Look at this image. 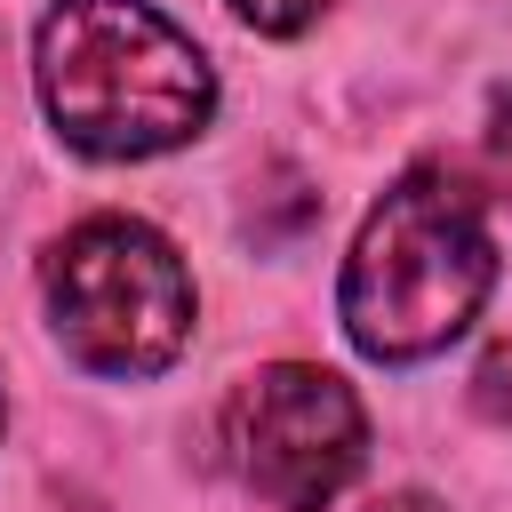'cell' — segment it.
<instances>
[{
	"instance_id": "obj_9",
	"label": "cell",
	"mask_w": 512,
	"mask_h": 512,
	"mask_svg": "<svg viewBox=\"0 0 512 512\" xmlns=\"http://www.w3.org/2000/svg\"><path fill=\"white\" fill-rule=\"evenodd\" d=\"M0 424H8V400H0Z\"/></svg>"
},
{
	"instance_id": "obj_1",
	"label": "cell",
	"mask_w": 512,
	"mask_h": 512,
	"mask_svg": "<svg viewBox=\"0 0 512 512\" xmlns=\"http://www.w3.org/2000/svg\"><path fill=\"white\" fill-rule=\"evenodd\" d=\"M488 288H496V240H488L480 192L456 168L416 160L368 208V224L344 256L336 312L368 360L408 368V360L448 352L480 320Z\"/></svg>"
},
{
	"instance_id": "obj_5",
	"label": "cell",
	"mask_w": 512,
	"mask_h": 512,
	"mask_svg": "<svg viewBox=\"0 0 512 512\" xmlns=\"http://www.w3.org/2000/svg\"><path fill=\"white\" fill-rule=\"evenodd\" d=\"M248 32H272V40H296V32H312L336 0H224Z\"/></svg>"
},
{
	"instance_id": "obj_4",
	"label": "cell",
	"mask_w": 512,
	"mask_h": 512,
	"mask_svg": "<svg viewBox=\"0 0 512 512\" xmlns=\"http://www.w3.org/2000/svg\"><path fill=\"white\" fill-rule=\"evenodd\" d=\"M224 440H232L240 480L272 512H320L352 488V472L368 456V416L344 376H328L312 360H272L232 392Z\"/></svg>"
},
{
	"instance_id": "obj_7",
	"label": "cell",
	"mask_w": 512,
	"mask_h": 512,
	"mask_svg": "<svg viewBox=\"0 0 512 512\" xmlns=\"http://www.w3.org/2000/svg\"><path fill=\"white\" fill-rule=\"evenodd\" d=\"M488 160H496V176H504V192H512V96H504L496 120H488Z\"/></svg>"
},
{
	"instance_id": "obj_2",
	"label": "cell",
	"mask_w": 512,
	"mask_h": 512,
	"mask_svg": "<svg viewBox=\"0 0 512 512\" xmlns=\"http://www.w3.org/2000/svg\"><path fill=\"white\" fill-rule=\"evenodd\" d=\"M40 104L88 160H152L208 128L216 72L152 0H56L40 16Z\"/></svg>"
},
{
	"instance_id": "obj_8",
	"label": "cell",
	"mask_w": 512,
	"mask_h": 512,
	"mask_svg": "<svg viewBox=\"0 0 512 512\" xmlns=\"http://www.w3.org/2000/svg\"><path fill=\"white\" fill-rule=\"evenodd\" d=\"M368 512H440V504H432L424 488H392V496H376Z\"/></svg>"
},
{
	"instance_id": "obj_3",
	"label": "cell",
	"mask_w": 512,
	"mask_h": 512,
	"mask_svg": "<svg viewBox=\"0 0 512 512\" xmlns=\"http://www.w3.org/2000/svg\"><path fill=\"white\" fill-rule=\"evenodd\" d=\"M40 288H48L56 344L96 376H160L192 336V272L136 216L72 224Z\"/></svg>"
},
{
	"instance_id": "obj_6",
	"label": "cell",
	"mask_w": 512,
	"mask_h": 512,
	"mask_svg": "<svg viewBox=\"0 0 512 512\" xmlns=\"http://www.w3.org/2000/svg\"><path fill=\"white\" fill-rule=\"evenodd\" d=\"M472 408H480L488 424H512V336L472 368Z\"/></svg>"
}]
</instances>
